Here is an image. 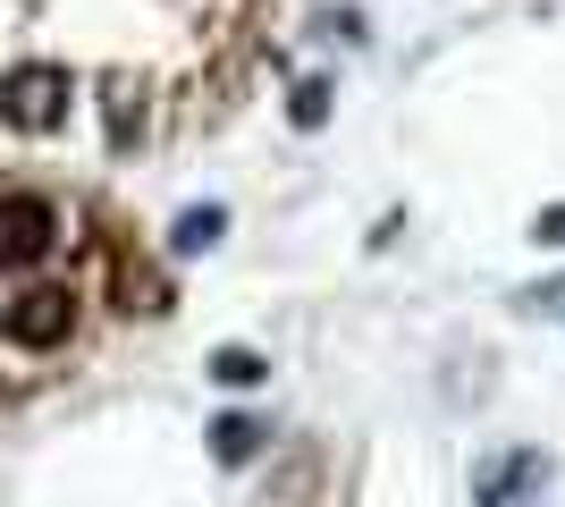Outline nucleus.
<instances>
[{
    "instance_id": "obj_8",
    "label": "nucleus",
    "mask_w": 565,
    "mask_h": 507,
    "mask_svg": "<svg viewBox=\"0 0 565 507\" xmlns=\"http://www.w3.org/2000/svg\"><path fill=\"white\" fill-rule=\"evenodd\" d=\"M262 372H270V363H262L254 347H220V356H212V381H228V389H254Z\"/></svg>"
},
{
    "instance_id": "obj_1",
    "label": "nucleus",
    "mask_w": 565,
    "mask_h": 507,
    "mask_svg": "<svg viewBox=\"0 0 565 507\" xmlns=\"http://www.w3.org/2000/svg\"><path fill=\"white\" fill-rule=\"evenodd\" d=\"M68 102H76V76L51 68V60H25V68L0 76V119L18 127V136H51V127H68Z\"/></svg>"
},
{
    "instance_id": "obj_11",
    "label": "nucleus",
    "mask_w": 565,
    "mask_h": 507,
    "mask_svg": "<svg viewBox=\"0 0 565 507\" xmlns=\"http://www.w3.org/2000/svg\"><path fill=\"white\" fill-rule=\"evenodd\" d=\"M532 237H541V245H565V203H548V212H541V229H532Z\"/></svg>"
},
{
    "instance_id": "obj_5",
    "label": "nucleus",
    "mask_w": 565,
    "mask_h": 507,
    "mask_svg": "<svg viewBox=\"0 0 565 507\" xmlns=\"http://www.w3.org/2000/svg\"><path fill=\"white\" fill-rule=\"evenodd\" d=\"M102 110H110V145L127 152L143 136V85L136 76H110V85H102Z\"/></svg>"
},
{
    "instance_id": "obj_10",
    "label": "nucleus",
    "mask_w": 565,
    "mask_h": 507,
    "mask_svg": "<svg viewBox=\"0 0 565 507\" xmlns=\"http://www.w3.org/2000/svg\"><path fill=\"white\" fill-rule=\"evenodd\" d=\"M312 483H321V457H296V465H287V474H279V490H287V507L305 499V490H312Z\"/></svg>"
},
{
    "instance_id": "obj_6",
    "label": "nucleus",
    "mask_w": 565,
    "mask_h": 507,
    "mask_svg": "<svg viewBox=\"0 0 565 507\" xmlns=\"http://www.w3.org/2000/svg\"><path fill=\"white\" fill-rule=\"evenodd\" d=\"M212 448H220L228 465L262 457V423H254V414H220V423H212Z\"/></svg>"
},
{
    "instance_id": "obj_9",
    "label": "nucleus",
    "mask_w": 565,
    "mask_h": 507,
    "mask_svg": "<svg viewBox=\"0 0 565 507\" xmlns=\"http://www.w3.org/2000/svg\"><path fill=\"white\" fill-rule=\"evenodd\" d=\"M287 110H296V127H321V119H330V85H321V76H305Z\"/></svg>"
},
{
    "instance_id": "obj_2",
    "label": "nucleus",
    "mask_w": 565,
    "mask_h": 507,
    "mask_svg": "<svg viewBox=\"0 0 565 507\" xmlns=\"http://www.w3.org/2000/svg\"><path fill=\"white\" fill-rule=\"evenodd\" d=\"M51 245H60V212L43 194H0V263L25 271V263H43Z\"/></svg>"
},
{
    "instance_id": "obj_3",
    "label": "nucleus",
    "mask_w": 565,
    "mask_h": 507,
    "mask_svg": "<svg viewBox=\"0 0 565 507\" xmlns=\"http://www.w3.org/2000/svg\"><path fill=\"white\" fill-rule=\"evenodd\" d=\"M0 330H9V347H60L76 330V296L68 288H25V296H9Z\"/></svg>"
},
{
    "instance_id": "obj_7",
    "label": "nucleus",
    "mask_w": 565,
    "mask_h": 507,
    "mask_svg": "<svg viewBox=\"0 0 565 507\" xmlns=\"http://www.w3.org/2000/svg\"><path fill=\"white\" fill-rule=\"evenodd\" d=\"M220 229H228V212H220V203H203V212H186L178 229H169V245H178V254H194V245H220Z\"/></svg>"
},
{
    "instance_id": "obj_4",
    "label": "nucleus",
    "mask_w": 565,
    "mask_h": 507,
    "mask_svg": "<svg viewBox=\"0 0 565 507\" xmlns=\"http://www.w3.org/2000/svg\"><path fill=\"white\" fill-rule=\"evenodd\" d=\"M532 483H548V457H541V448H515V457L481 465V483H472V507H515V490H532Z\"/></svg>"
}]
</instances>
